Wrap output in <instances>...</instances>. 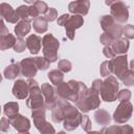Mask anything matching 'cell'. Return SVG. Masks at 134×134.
Listing matches in <instances>:
<instances>
[{
  "label": "cell",
  "mask_w": 134,
  "mask_h": 134,
  "mask_svg": "<svg viewBox=\"0 0 134 134\" xmlns=\"http://www.w3.org/2000/svg\"><path fill=\"white\" fill-rule=\"evenodd\" d=\"M26 82L29 89V95L26 99V106L31 109V115L45 114L46 106L44 96L41 91V87L34 79H28Z\"/></svg>",
  "instance_id": "1"
},
{
  "label": "cell",
  "mask_w": 134,
  "mask_h": 134,
  "mask_svg": "<svg viewBox=\"0 0 134 134\" xmlns=\"http://www.w3.org/2000/svg\"><path fill=\"white\" fill-rule=\"evenodd\" d=\"M118 88H119V84L114 75H109L108 77H106V80L103 81V84L99 89V94L102 99L108 103L117 99Z\"/></svg>",
  "instance_id": "2"
},
{
  "label": "cell",
  "mask_w": 134,
  "mask_h": 134,
  "mask_svg": "<svg viewBox=\"0 0 134 134\" xmlns=\"http://www.w3.org/2000/svg\"><path fill=\"white\" fill-rule=\"evenodd\" d=\"M75 105H76V108L80 109L84 113H87L90 110L97 109L100 105L99 93H97V92L93 91L91 88H89L87 90L86 94L77 99Z\"/></svg>",
  "instance_id": "3"
},
{
  "label": "cell",
  "mask_w": 134,
  "mask_h": 134,
  "mask_svg": "<svg viewBox=\"0 0 134 134\" xmlns=\"http://www.w3.org/2000/svg\"><path fill=\"white\" fill-rule=\"evenodd\" d=\"M43 45V55L50 63H53L58 60V50L60 47L59 40L52 34H46L42 39Z\"/></svg>",
  "instance_id": "4"
},
{
  "label": "cell",
  "mask_w": 134,
  "mask_h": 134,
  "mask_svg": "<svg viewBox=\"0 0 134 134\" xmlns=\"http://www.w3.org/2000/svg\"><path fill=\"white\" fill-rule=\"evenodd\" d=\"M83 114L79 111L77 108L69 105L64 110V121L63 127L67 131H73L75 130L80 125L82 120Z\"/></svg>",
  "instance_id": "5"
},
{
  "label": "cell",
  "mask_w": 134,
  "mask_h": 134,
  "mask_svg": "<svg viewBox=\"0 0 134 134\" xmlns=\"http://www.w3.org/2000/svg\"><path fill=\"white\" fill-rule=\"evenodd\" d=\"M105 3L110 6V15L117 23H126L128 21L129 9H128V5L125 2L120 0H115V1H106Z\"/></svg>",
  "instance_id": "6"
},
{
  "label": "cell",
  "mask_w": 134,
  "mask_h": 134,
  "mask_svg": "<svg viewBox=\"0 0 134 134\" xmlns=\"http://www.w3.org/2000/svg\"><path fill=\"white\" fill-rule=\"evenodd\" d=\"M100 27L104 30V32L109 34L114 40L120 39L122 36V26L117 23L111 15H104L99 19Z\"/></svg>",
  "instance_id": "7"
},
{
  "label": "cell",
  "mask_w": 134,
  "mask_h": 134,
  "mask_svg": "<svg viewBox=\"0 0 134 134\" xmlns=\"http://www.w3.org/2000/svg\"><path fill=\"white\" fill-rule=\"evenodd\" d=\"M133 105L131 102H120L113 113V120L116 124H126L132 116Z\"/></svg>",
  "instance_id": "8"
},
{
  "label": "cell",
  "mask_w": 134,
  "mask_h": 134,
  "mask_svg": "<svg viewBox=\"0 0 134 134\" xmlns=\"http://www.w3.org/2000/svg\"><path fill=\"white\" fill-rule=\"evenodd\" d=\"M127 59H128L127 54H121V55H117L114 59L110 60L112 73H114L115 77H117L120 81L122 80V77L125 76L127 71L129 70Z\"/></svg>",
  "instance_id": "9"
},
{
  "label": "cell",
  "mask_w": 134,
  "mask_h": 134,
  "mask_svg": "<svg viewBox=\"0 0 134 134\" xmlns=\"http://www.w3.org/2000/svg\"><path fill=\"white\" fill-rule=\"evenodd\" d=\"M55 94L58 97L67 99L69 102H73L76 103L79 99V95L77 93H75L68 85L67 82H62L61 84H59L58 86H55Z\"/></svg>",
  "instance_id": "10"
},
{
  "label": "cell",
  "mask_w": 134,
  "mask_h": 134,
  "mask_svg": "<svg viewBox=\"0 0 134 134\" xmlns=\"http://www.w3.org/2000/svg\"><path fill=\"white\" fill-rule=\"evenodd\" d=\"M41 91H42V94L44 96V99H45V106H46V109L48 110H52L55 103H57V94H55V89L48 83H43L42 86H41Z\"/></svg>",
  "instance_id": "11"
},
{
  "label": "cell",
  "mask_w": 134,
  "mask_h": 134,
  "mask_svg": "<svg viewBox=\"0 0 134 134\" xmlns=\"http://www.w3.org/2000/svg\"><path fill=\"white\" fill-rule=\"evenodd\" d=\"M69 105H70V103L67 99H64L61 97L57 98V103H55L53 109L51 110V119L53 122L60 124V122L64 121V110Z\"/></svg>",
  "instance_id": "12"
},
{
  "label": "cell",
  "mask_w": 134,
  "mask_h": 134,
  "mask_svg": "<svg viewBox=\"0 0 134 134\" xmlns=\"http://www.w3.org/2000/svg\"><path fill=\"white\" fill-rule=\"evenodd\" d=\"M21 74L27 79H32L38 71L35 58H25L20 62Z\"/></svg>",
  "instance_id": "13"
},
{
  "label": "cell",
  "mask_w": 134,
  "mask_h": 134,
  "mask_svg": "<svg viewBox=\"0 0 134 134\" xmlns=\"http://www.w3.org/2000/svg\"><path fill=\"white\" fill-rule=\"evenodd\" d=\"M83 24H84V19H83L82 16H80V15L70 16L69 20L67 21V23H66V25H65L67 38L70 39V40H73V39H74L75 29L82 27Z\"/></svg>",
  "instance_id": "14"
},
{
  "label": "cell",
  "mask_w": 134,
  "mask_h": 134,
  "mask_svg": "<svg viewBox=\"0 0 134 134\" xmlns=\"http://www.w3.org/2000/svg\"><path fill=\"white\" fill-rule=\"evenodd\" d=\"M90 8V1L89 0H79V1H72L68 4V9L73 15H80V16H86Z\"/></svg>",
  "instance_id": "15"
},
{
  "label": "cell",
  "mask_w": 134,
  "mask_h": 134,
  "mask_svg": "<svg viewBox=\"0 0 134 134\" xmlns=\"http://www.w3.org/2000/svg\"><path fill=\"white\" fill-rule=\"evenodd\" d=\"M10 121V125L14 127L15 130H17L19 133H23V132H28V130L30 129V121L27 117L21 115V114H17L10 118H8Z\"/></svg>",
  "instance_id": "16"
},
{
  "label": "cell",
  "mask_w": 134,
  "mask_h": 134,
  "mask_svg": "<svg viewBox=\"0 0 134 134\" xmlns=\"http://www.w3.org/2000/svg\"><path fill=\"white\" fill-rule=\"evenodd\" d=\"M0 16L1 19H3L8 23L17 24L19 22V17L16 14V9H14L8 3L2 2L0 4Z\"/></svg>",
  "instance_id": "17"
},
{
  "label": "cell",
  "mask_w": 134,
  "mask_h": 134,
  "mask_svg": "<svg viewBox=\"0 0 134 134\" xmlns=\"http://www.w3.org/2000/svg\"><path fill=\"white\" fill-rule=\"evenodd\" d=\"M13 95L15 97H17L18 99H25L28 97L29 95V89H28V85L27 82H25L24 80H17L14 83L13 89H12Z\"/></svg>",
  "instance_id": "18"
},
{
  "label": "cell",
  "mask_w": 134,
  "mask_h": 134,
  "mask_svg": "<svg viewBox=\"0 0 134 134\" xmlns=\"http://www.w3.org/2000/svg\"><path fill=\"white\" fill-rule=\"evenodd\" d=\"M32 119H34V125L36 129L41 134H57L52 125L46 120V116H39Z\"/></svg>",
  "instance_id": "19"
},
{
  "label": "cell",
  "mask_w": 134,
  "mask_h": 134,
  "mask_svg": "<svg viewBox=\"0 0 134 134\" xmlns=\"http://www.w3.org/2000/svg\"><path fill=\"white\" fill-rule=\"evenodd\" d=\"M42 39L38 35H30L26 39V46L31 54H37L41 50Z\"/></svg>",
  "instance_id": "20"
},
{
  "label": "cell",
  "mask_w": 134,
  "mask_h": 134,
  "mask_svg": "<svg viewBox=\"0 0 134 134\" xmlns=\"http://www.w3.org/2000/svg\"><path fill=\"white\" fill-rule=\"evenodd\" d=\"M129 46H130V43H129L128 39L120 38V39L115 40L112 43L111 48L113 49V51H114V53L116 55H121V54H127V51L129 49Z\"/></svg>",
  "instance_id": "21"
},
{
  "label": "cell",
  "mask_w": 134,
  "mask_h": 134,
  "mask_svg": "<svg viewBox=\"0 0 134 134\" xmlns=\"http://www.w3.org/2000/svg\"><path fill=\"white\" fill-rule=\"evenodd\" d=\"M94 119L97 125L99 126H108L111 121V116L109 112L105 109H97L94 112Z\"/></svg>",
  "instance_id": "22"
},
{
  "label": "cell",
  "mask_w": 134,
  "mask_h": 134,
  "mask_svg": "<svg viewBox=\"0 0 134 134\" xmlns=\"http://www.w3.org/2000/svg\"><path fill=\"white\" fill-rule=\"evenodd\" d=\"M20 72H21L20 63H12L5 67L3 71V76L6 80H15Z\"/></svg>",
  "instance_id": "23"
},
{
  "label": "cell",
  "mask_w": 134,
  "mask_h": 134,
  "mask_svg": "<svg viewBox=\"0 0 134 134\" xmlns=\"http://www.w3.org/2000/svg\"><path fill=\"white\" fill-rule=\"evenodd\" d=\"M16 42H17V39L13 34L8 32L6 35H1L0 36V49L6 50L10 47L14 48Z\"/></svg>",
  "instance_id": "24"
},
{
  "label": "cell",
  "mask_w": 134,
  "mask_h": 134,
  "mask_svg": "<svg viewBox=\"0 0 134 134\" xmlns=\"http://www.w3.org/2000/svg\"><path fill=\"white\" fill-rule=\"evenodd\" d=\"M30 28H31L30 22L21 20V21H19L16 24L14 30H15V34H16V36L18 38H23V37H25L30 31Z\"/></svg>",
  "instance_id": "25"
},
{
  "label": "cell",
  "mask_w": 134,
  "mask_h": 134,
  "mask_svg": "<svg viewBox=\"0 0 134 134\" xmlns=\"http://www.w3.org/2000/svg\"><path fill=\"white\" fill-rule=\"evenodd\" d=\"M32 27L37 34H44L48 29V21L45 17L39 16L32 21Z\"/></svg>",
  "instance_id": "26"
},
{
  "label": "cell",
  "mask_w": 134,
  "mask_h": 134,
  "mask_svg": "<svg viewBox=\"0 0 134 134\" xmlns=\"http://www.w3.org/2000/svg\"><path fill=\"white\" fill-rule=\"evenodd\" d=\"M19 105L17 102H8L3 106V113L8 118L19 114Z\"/></svg>",
  "instance_id": "27"
},
{
  "label": "cell",
  "mask_w": 134,
  "mask_h": 134,
  "mask_svg": "<svg viewBox=\"0 0 134 134\" xmlns=\"http://www.w3.org/2000/svg\"><path fill=\"white\" fill-rule=\"evenodd\" d=\"M49 81L51 84H53L54 86H58L59 84H61L62 82H64V73L62 71H60L59 69H52L48 72L47 74Z\"/></svg>",
  "instance_id": "28"
},
{
  "label": "cell",
  "mask_w": 134,
  "mask_h": 134,
  "mask_svg": "<svg viewBox=\"0 0 134 134\" xmlns=\"http://www.w3.org/2000/svg\"><path fill=\"white\" fill-rule=\"evenodd\" d=\"M16 14L17 16L19 17V19L21 20H24V21H28V22H31L34 21L29 15V6L27 5H20L17 9H16Z\"/></svg>",
  "instance_id": "29"
},
{
  "label": "cell",
  "mask_w": 134,
  "mask_h": 134,
  "mask_svg": "<svg viewBox=\"0 0 134 134\" xmlns=\"http://www.w3.org/2000/svg\"><path fill=\"white\" fill-rule=\"evenodd\" d=\"M99 73H100L102 76H105V77H108L109 75L112 74V68H111L110 60H108V61H104V62L100 64V67H99Z\"/></svg>",
  "instance_id": "30"
},
{
  "label": "cell",
  "mask_w": 134,
  "mask_h": 134,
  "mask_svg": "<svg viewBox=\"0 0 134 134\" xmlns=\"http://www.w3.org/2000/svg\"><path fill=\"white\" fill-rule=\"evenodd\" d=\"M35 61H36V65L39 70H46V69H48V67L50 65V62L44 57H37V58H35Z\"/></svg>",
  "instance_id": "31"
},
{
  "label": "cell",
  "mask_w": 134,
  "mask_h": 134,
  "mask_svg": "<svg viewBox=\"0 0 134 134\" xmlns=\"http://www.w3.org/2000/svg\"><path fill=\"white\" fill-rule=\"evenodd\" d=\"M58 69L60 71H62L63 73H67L72 69V64L68 60H61V61H59Z\"/></svg>",
  "instance_id": "32"
},
{
  "label": "cell",
  "mask_w": 134,
  "mask_h": 134,
  "mask_svg": "<svg viewBox=\"0 0 134 134\" xmlns=\"http://www.w3.org/2000/svg\"><path fill=\"white\" fill-rule=\"evenodd\" d=\"M121 82L124 83V85H126L128 87L134 86V71H132L131 69H129L127 71V73L125 74V76L122 77Z\"/></svg>",
  "instance_id": "33"
},
{
  "label": "cell",
  "mask_w": 134,
  "mask_h": 134,
  "mask_svg": "<svg viewBox=\"0 0 134 134\" xmlns=\"http://www.w3.org/2000/svg\"><path fill=\"white\" fill-rule=\"evenodd\" d=\"M100 132L103 134H121L120 126H117V125H113L110 127H104L100 130Z\"/></svg>",
  "instance_id": "34"
},
{
  "label": "cell",
  "mask_w": 134,
  "mask_h": 134,
  "mask_svg": "<svg viewBox=\"0 0 134 134\" xmlns=\"http://www.w3.org/2000/svg\"><path fill=\"white\" fill-rule=\"evenodd\" d=\"M122 35L126 39H134V25L132 24H126L122 27Z\"/></svg>",
  "instance_id": "35"
},
{
  "label": "cell",
  "mask_w": 134,
  "mask_h": 134,
  "mask_svg": "<svg viewBox=\"0 0 134 134\" xmlns=\"http://www.w3.org/2000/svg\"><path fill=\"white\" fill-rule=\"evenodd\" d=\"M31 4L37 7V9L39 10L40 15H45V14L47 13V10L49 9L47 3L44 2V1H35V2H32Z\"/></svg>",
  "instance_id": "36"
},
{
  "label": "cell",
  "mask_w": 134,
  "mask_h": 134,
  "mask_svg": "<svg viewBox=\"0 0 134 134\" xmlns=\"http://www.w3.org/2000/svg\"><path fill=\"white\" fill-rule=\"evenodd\" d=\"M26 46V40H23V38H17V42L14 46V50L18 53H21L25 50Z\"/></svg>",
  "instance_id": "37"
},
{
  "label": "cell",
  "mask_w": 134,
  "mask_h": 134,
  "mask_svg": "<svg viewBox=\"0 0 134 134\" xmlns=\"http://www.w3.org/2000/svg\"><path fill=\"white\" fill-rule=\"evenodd\" d=\"M99 41H100V43H102L103 45H105V46H111L112 43H113L115 40H114L109 34L103 32V34L100 35V37H99Z\"/></svg>",
  "instance_id": "38"
},
{
  "label": "cell",
  "mask_w": 134,
  "mask_h": 134,
  "mask_svg": "<svg viewBox=\"0 0 134 134\" xmlns=\"http://www.w3.org/2000/svg\"><path fill=\"white\" fill-rule=\"evenodd\" d=\"M81 127H82V129L84 130V131H86V132H89V131H91V120H90V118H89V116L88 115H84L83 114V116H82V120H81V125H80Z\"/></svg>",
  "instance_id": "39"
},
{
  "label": "cell",
  "mask_w": 134,
  "mask_h": 134,
  "mask_svg": "<svg viewBox=\"0 0 134 134\" xmlns=\"http://www.w3.org/2000/svg\"><path fill=\"white\" fill-rule=\"evenodd\" d=\"M131 98V91L128 89H122L117 94V99L119 102H129Z\"/></svg>",
  "instance_id": "40"
},
{
  "label": "cell",
  "mask_w": 134,
  "mask_h": 134,
  "mask_svg": "<svg viewBox=\"0 0 134 134\" xmlns=\"http://www.w3.org/2000/svg\"><path fill=\"white\" fill-rule=\"evenodd\" d=\"M44 17H45V19H46L48 22H52V21H54V20L58 18V12H57L55 8L49 7V9H48L47 13L44 15Z\"/></svg>",
  "instance_id": "41"
},
{
  "label": "cell",
  "mask_w": 134,
  "mask_h": 134,
  "mask_svg": "<svg viewBox=\"0 0 134 134\" xmlns=\"http://www.w3.org/2000/svg\"><path fill=\"white\" fill-rule=\"evenodd\" d=\"M103 53H104V55H105L106 58H108V59H110V60H112V59H114V58L116 57V54L114 53V51H113V49L111 48V46H105L104 49H103Z\"/></svg>",
  "instance_id": "42"
},
{
  "label": "cell",
  "mask_w": 134,
  "mask_h": 134,
  "mask_svg": "<svg viewBox=\"0 0 134 134\" xmlns=\"http://www.w3.org/2000/svg\"><path fill=\"white\" fill-rule=\"evenodd\" d=\"M9 126H10L9 119L7 117H2L1 121H0V130H1V132H6L9 129Z\"/></svg>",
  "instance_id": "43"
},
{
  "label": "cell",
  "mask_w": 134,
  "mask_h": 134,
  "mask_svg": "<svg viewBox=\"0 0 134 134\" xmlns=\"http://www.w3.org/2000/svg\"><path fill=\"white\" fill-rule=\"evenodd\" d=\"M102 84H103V81H102V80H99V79L94 80V81L92 82V85H91V87H90V88H91L93 91H95V92L99 93V89H100Z\"/></svg>",
  "instance_id": "44"
},
{
  "label": "cell",
  "mask_w": 134,
  "mask_h": 134,
  "mask_svg": "<svg viewBox=\"0 0 134 134\" xmlns=\"http://www.w3.org/2000/svg\"><path fill=\"white\" fill-rule=\"evenodd\" d=\"M69 18H70V15H68V14L62 15L61 17L58 18V25H60V26H65L66 23H67V21L69 20Z\"/></svg>",
  "instance_id": "45"
},
{
  "label": "cell",
  "mask_w": 134,
  "mask_h": 134,
  "mask_svg": "<svg viewBox=\"0 0 134 134\" xmlns=\"http://www.w3.org/2000/svg\"><path fill=\"white\" fill-rule=\"evenodd\" d=\"M120 132L121 134H133V128L127 124L124 126H120Z\"/></svg>",
  "instance_id": "46"
},
{
  "label": "cell",
  "mask_w": 134,
  "mask_h": 134,
  "mask_svg": "<svg viewBox=\"0 0 134 134\" xmlns=\"http://www.w3.org/2000/svg\"><path fill=\"white\" fill-rule=\"evenodd\" d=\"M129 69H131L132 71H134V59L130 62V68H129Z\"/></svg>",
  "instance_id": "47"
},
{
  "label": "cell",
  "mask_w": 134,
  "mask_h": 134,
  "mask_svg": "<svg viewBox=\"0 0 134 134\" xmlns=\"http://www.w3.org/2000/svg\"><path fill=\"white\" fill-rule=\"evenodd\" d=\"M87 134H103L100 131H89L87 132Z\"/></svg>",
  "instance_id": "48"
},
{
  "label": "cell",
  "mask_w": 134,
  "mask_h": 134,
  "mask_svg": "<svg viewBox=\"0 0 134 134\" xmlns=\"http://www.w3.org/2000/svg\"><path fill=\"white\" fill-rule=\"evenodd\" d=\"M57 134H65V132H64V131H60V132L57 133Z\"/></svg>",
  "instance_id": "49"
},
{
  "label": "cell",
  "mask_w": 134,
  "mask_h": 134,
  "mask_svg": "<svg viewBox=\"0 0 134 134\" xmlns=\"http://www.w3.org/2000/svg\"><path fill=\"white\" fill-rule=\"evenodd\" d=\"M19 134H29L28 132H23V133H19Z\"/></svg>",
  "instance_id": "50"
},
{
  "label": "cell",
  "mask_w": 134,
  "mask_h": 134,
  "mask_svg": "<svg viewBox=\"0 0 134 134\" xmlns=\"http://www.w3.org/2000/svg\"><path fill=\"white\" fill-rule=\"evenodd\" d=\"M133 134H134V132H133Z\"/></svg>",
  "instance_id": "51"
}]
</instances>
